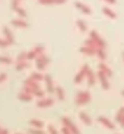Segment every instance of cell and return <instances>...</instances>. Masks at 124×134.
Listing matches in <instances>:
<instances>
[{
	"label": "cell",
	"instance_id": "obj_9",
	"mask_svg": "<svg viewBox=\"0 0 124 134\" xmlns=\"http://www.w3.org/2000/svg\"><path fill=\"white\" fill-rule=\"evenodd\" d=\"M25 86L26 87H30L31 89H33V90H39V86H38V83L35 81H33L32 79H27L25 81Z\"/></svg>",
	"mask_w": 124,
	"mask_h": 134
},
{
	"label": "cell",
	"instance_id": "obj_22",
	"mask_svg": "<svg viewBox=\"0 0 124 134\" xmlns=\"http://www.w3.org/2000/svg\"><path fill=\"white\" fill-rule=\"evenodd\" d=\"M123 116H124V107H122V108L119 109V111L117 113V115H116V121L121 124V121H122V119H123Z\"/></svg>",
	"mask_w": 124,
	"mask_h": 134
},
{
	"label": "cell",
	"instance_id": "obj_11",
	"mask_svg": "<svg viewBox=\"0 0 124 134\" xmlns=\"http://www.w3.org/2000/svg\"><path fill=\"white\" fill-rule=\"evenodd\" d=\"M4 33H5V36H6V41L10 43V45L11 44H13L14 43V39H13V36H12V33H11V31H10V29L7 27V26H5L4 27Z\"/></svg>",
	"mask_w": 124,
	"mask_h": 134
},
{
	"label": "cell",
	"instance_id": "obj_33",
	"mask_svg": "<svg viewBox=\"0 0 124 134\" xmlns=\"http://www.w3.org/2000/svg\"><path fill=\"white\" fill-rule=\"evenodd\" d=\"M33 51H34L35 53H39V55L41 56V52L44 51V48H43V46H37V48H35Z\"/></svg>",
	"mask_w": 124,
	"mask_h": 134
},
{
	"label": "cell",
	"instance_id": "obj_4",
	"mask_svg": "<svg viewBox=\"0 0 124 134\" xmlns=\"http://www.w3.org/2000/svg\"><path fill=\"white\" fill-rule=\"evenodd\" d=\"M89 70H90V68H89V65H88V64H84V65L82 66V70H80V72H79L78 75H77L76 77H75V83H80V82H82V80L84 79V76H86V75H88Z\"/></svg>",
	"mask_w": 124,
	"mask_h": 134
},
{
	"label": "cell",
	"instance_id": "obj_7",
	"mask_svg": "<svg viewBox=\"0 0 124 134\" xmlns=\"http://www.w3.org/2000/svg\"><path fill=\"white\" fill-rule=\"evenodd\" d=\"M99 71H102V72H103L106 77H111V76H112V71L110 70V68L106 65L105 63H101V64H99Z\"/></svg>",
	"mask_w": 124,
	"mask_h": 134
},
{
	"label": "cell",
	"instance_id": "obj_18",
	"mask_svg": "<svg viewBox=\"0 0 124 134\" xmlns=\"http://www.w3.org/2000/svg\"><path fill=\"white\" fill-rule=\"evenodd\" d=\"M75 5H76V7H78V8H80L83 12H85L86 14H90L91 13V10L88 7V6H85V5H83V4H80V3H75Z\"/></svg>",
	"mask_w": 124,
	"mask_h": 134
},
{
	"label": "cell",
	"instance_id": "obj_28",
	"mask_svg": "<svg viewBox=\"0 0 124 134\" xmlns=\"http://www.w3.org/2000/svg\"><path fill=\"white\" fill-rule=\"evenodd\" d=\"M97 56H98L102 61H104V59L106 58V55H105V52H104V49H98V50H97Z\"/></svg>",
	"mask_w": 124,
	"mask_h": 134
},
{
	"label": "cell",
	"instance_id": "obj_12",
	"mask_svg": "<svg viewBox=\"0 0 124 134\" xmlns=\"http://www.w3.org/2000/svg\"><path fill=\"white\" fill-rule=\"evenodd\" d=\"M79 116H80L82 121H83L85 125H89V126H90V125L92 124V120L89 118V115L85 113V111H80V113H79Z\"/></svg>",
	"mask_w": 124,
	"mask_h": 134
},
{
	"label": "cell",
	"instance_id": "obj_15",
	"mask_svg": "<svg viewBox=\"0 0 124 134\" xmlns=\"http://www.w3.org/2000/svg\"><path fill=\"white\" fill-rule=\"evenodd\" d=\"M80 52L86 53V55H89V56H94L95 53H97V51H96V50H94V49H91V48L84 46V48H82V49H80Z\"/></svg>",
	"mask_w": 124,
	"mask_h": 134
},
{
	"label": "cell",
	"instance_id": "obj_32",
	"mask_svg": "<svg viewBox=\"0 0 124 134\" xmlns=\"http://www.w3.org/2000/svg\"><path fill=\"white\" fill-rule=\"evenodd\" d=\"M15 11H17V12L19 13V14H20L21 17H26V12H25V10H23L21 7H18Z\"/></svg>",
	"mask_w": 124,
	"mask_h": 134
},
{
	"label": "cell",
	"instance_id": "obj_42",
	"mask_svg": "<svg viewBox=\"0 0 124 134\" xmlns=\"http://www.w3.org/2000/svg\"><path fill=\"white\" fill-rule=\"evenodd\" d=\"M1 131H3V129H1V128H0V134H1Z\"/></svg>",
	"mask_w": 124,
	"mask_h": 134
},
{
	"label": "cell",
	"instance_id": "obj_24",
	"mask_svg": "<svg viewBox=\"0 0 124 134\" xmlns=\"http://www.w3.org/2000/svg\"><path fill=\"white\" fill-rule=\"evenodd\" d=\"M31 79H32L33 81L38 82V81H40V80H43V79H44V76L41 75V74H38V72H33V74H32V76H31Z\"/></svg>",
	"mask_w": 124,
	"mask_h": 134
},
{
	"label": "cell",
	"instance_id": "obj_14",
	"mask_svg": "<svg viewBox=\"0 0 124 134\" xmlns=\"http://www.w3.org/2000/svg\"><path fill=\"white\" fill-rule=\"evenodd\" d=\"M88 84L90 87H92L95 84V82H96V80H95V74H94V71L92 70H89V72H88Z\"/></svg>",
	"mask_w": 124,
	"mask_h": 134
},
{
	"label": "cell",
	"instance_id": "obj_44",
	"mask_svg": "<svg viewBox=\"0 0 124 134\" xmlns=\"http://www.w3.org/2000/svg\"><path fill=\"white\" fill-rule=\"evenodd\" d=\"M17 134H18V133H17Z\"/></svg>",
	"mask_w": 124,
	"mask_h": 134
},
{
	"label": "cell",
	"instance_id": "obj_25",
	"mask_svg": "<svg viewBox=\"0 0 124 134\" xmlns=\"http://www.w3.org/2000/svg\"><path fill=\"white\" fill-rule=\"evenodd\" d=\"M27 66H28V63H27V62H20V63H18V64H17L15 69H17L18 71H20V70H23V69L27 68Z\"/></svg>",
	"mask_w": 124,
	"mask_h": 134
},
{
	"label": "cell",
	"instance_id": "obj_13",
	"mask_svg": "<svg viewBox=\"0 0 124 134\" xmlns=\"http://www.w3.org/2000/svg\"><path fill=\"white\" fill-rule=\"evenodd\" d=\"M53 104V100L52 99H44L41 101L37 102V106L38 107H48V106H52Z\"/></svg>",
	"mask_w": 124,
	"mask_h": 134
},
{
	"label": "cell",
	"instance_id": "obj_2",
	"mask_svg": "<svg viewBox=\"0 0 124 134\" xmlns=\"http://www.w3.org/2000/svg\"><path fill=\"white\" fill-rule=\"evenodd\" d=\"M90 37H91V39L96 43V45L98 46L99 49H104L106 46V43L102 39L101 37H99L98 33H97L96 31H91V32H90Z\"/></svg>",
	"mask_w": 124,
	"mask_h": 134
},
{
	"label": "cell",
	"instance_id": "obj_17",
	"mask_svg": "<svg viewBox=\"0 0 124 134\" xmlns=\"http://www.w3.org/2000/svg\"><path fill=\"white\" fill-rule=\"evenodd\" d=\"M103 12H104V14L105 15H108L109 18H111V19H116V13L115 12H112L110 8H108V7H103Z\"/></svg>",
	"mask_w": 124,
	"mask_h": 134
},
{
	"label": "cell",
	"instance_id": "obj_3",
	"mask_svg": "<svg viewBox=\"0 0 124 134\" xmlns=\"http://www.w3.org/2000/svg\"><path fill=\"white\" fill-rule=\"evenodd\" d=\"M61 122L64 124V126H65L66 128L70 129V132L72 134H80V132L78 131V128L71 122V120L69 119V118H63V119H61Z\"/></svg>",
	"mask_w": 124,
	"mask_h": 134
},
{
	"label": "cell",
	"instance_id": "obj_21",
	"mask_svg": "<svg viewBox=\"0 0 124 134\" xmlns=\"http://www.w3.org/2000/svg\"><path fill=\"white\" fill-rule=\"evenodd\" d=\"M30 124L32 125V126H34L35 128H41V127H44V122L38 121V120H31Z\"/></svg>",
	"mask_w": 124,
	"mask_h": 134
},
{
	"label": "cell",
	"instance_id": "obj_10",
	"mask_svg": "<svg viewBox=\"0 0 124 134\" xmlns=\"http://www.w3.org/2000/svg\"><path fill=\"white\" fill-rule=\"evenodd\" d=\"M45 81H46V88H47V91L48 93H53V91H54V88H53V82H52V79H51L50 75L45 76Z\"/></svg>",
	"mask_w": 124,
	"mask_h": 134
},
{
	"label": "cell",
	"instance_id": "obj_41",
	"mask_svg": "<svg viewBox=\"0 0 124 134\" xmlns=\"http://www.w3.org/2000/svg\"><path fill=\"white\" fill-rule=\"evenodd\" d=\"M122 95H123V96H124V90H123V91H122Z\"/></svg>",
	"mask_w": 124,
	"mask_h": 134
},
{
	"label": "cell",
	"instance_id": "obj_16",
	"mask_svg": "<svg viewBox=\"0 0 124 134\" xmlns=\"http://www.w3.org/2000/svg\"><path fill=\"white\" fill-rule=\"evenodd\" d=\"M64 0H40L39 4H44V5H51V4H64Z\"/></svg>",
	"mask_w": 124,
	"mask_h": 134
},
{
	"label": "cell",
	"instance_id": "obj_27",
	"mask_svg": "<svg viewBox=\"0 0 124 134\" xmlns=\"http://www.w3.org/2000/svg\"><path fill=\"white\" fill-rule=\"evenodd\" d=\"M77 25H78V27L80 29V31H83V32H85V31L88 30V26H86V24L84 23L83 20H78L77 21Z\"/></svg>",
	"mask_w": 124,
	"mask_h": 134
},
{
	"label": "cell",
	"instance_id": "obj_20",
	"mask_svg": "<svg viewBox=\"0 0 124 134\" xmlns=\"http://www.w3.org/2000/svg\"><path fill=\"white\" fill-rule=\"evenodd\" d=\"M18 99H20V100H23V101H31V95L30 94H26V93H20L19 95H18Z\"/></svg>",
	"mask_w": 124,
	"mask_h": 134
},
{
	"label": "cell",
	"instance_id": "obj_1",
	"mask_svg": "<svg viewBox=\"0 0 124 134\" xmlns=\"http://www.w3.org/2000/svg\"><path fill=\"white\" fill-rule=\"evenodd\" d=\"M90 99H91V96H90V93H89V91H79L76 95L75 102H76V104L82 106V104L88 103V102L90 101Z\"/></svg>",
	"mask_w": 124,
	"mask_h": 134
},
{
	"label": "cell",
	"instance_id": "obj_8",
	"mask_svg": "<svg viewBox=\"0 0 124 134\" xmlns=\"http://www.w3.org/2000/svg\"><path fill=\"white\" fill-rule=\"evenodd\" d=\"M98 121L102 122L104 126H106L108 128H110V129H114V128H115V125L112 124V122L110 121L109 119H106V118H104V116H99V118H98Z\"/></svg>",
	"mask_w": 124,
	"mask_h": 134
},
{
	"label": "cell",
	"instance_id": "obj_26",
	"mask_svg": "<svg viewBox=\"0 0 124 134\" xmlns=\"http://www.w3.org/2000/svg\"><path fill=\"white\" fill-rule=\"evenodd\" d=\"M26 59H27V53H26V52H21L20 55L17 57L18 63H20V62H25Z\"/></svg>",
	"mask_w": 124,
	"mask_h": 134
},
{
	"label": "cell",
	"instance_id": "obj_35",
	"mask_svg": "<svg viewBox=\"0 0 124 134\" xmlns=\"http://www.w3.org/2000/svg\"><path fill=\"white\" fill-rule=\"evenodd\" d=\"M10 45L7 41H3V39H0V46H3V48H6V46Z\"/></svg>",
	"mask_w": 124,
	"mask_h": 134
},
{
	"label": "cell",
	"instance_id": "obj_34",
	"mask_svg": "<svg viewBox=\"0 0 124 134\" xmlns=\"http://www.w3.org/2000/svg\"><path fill=\"white\" fill-rule=\"evenodd\" d=\"M47 129H48V132H50L51 134H58V132H57L56 129H54V127H53L52 125H50V126L47 127Z\"/></svg>",
	"mask_w": 124,
	"mask_h": 134
},
{
	"label": "cell",
	"instance_id": "obj_5",
	"mask_svg": "<svg viewBox=\"0 0 124 134\" xmlns=\"http://www.w3.org/2000/svg\"><path fill=\"white\" fill-rule=\"evenodd\" d=\"M48 62H50V61H48L47 57H46V56H44V55H41V56H39L38 58H37L35 64H37V68H38V69H44L46 64H48Z\"/></svg>",
	"mask_w": 124,
	"mask_h": 134
},
{
	"label": "cell",
	"instance_id": "obj_19",
	"mask_svg": "<svg viewBox=\"0 0 124 134\" xmlns=\"http://www.w3.org/2000/svg\"><path fill=\"white\" fill-rule=\"evenodd\" d=\"M12 24L14 26H19V27H27V23L24 20H18V19H14L12 20Z\"/></svg>",
	"mask_w": 124,
	"mask_h": 134
},
{
	"label": "cell",
	"instance_id": "obj_30",
	"mask_svg": "<svg viewBox=\"0 0 124 134\" xmlns=\"http://www.w3.org/2000/svg\"><path fill=\"white\" fill-rule=\"evenodd\" d=\"M33 95H34V96L40 97V99H43V97H44V91H41L40 89H39V90H35L34 93H33Z\"/></svg>",
	"mask_w": 124,
	"mask_h": 134
},
{
	"label": "cell",
	"instance_id": "obj_6",
	"mask_svg": "<svg viewBox=\"0 0 124 134\" xmlns=\"http://www.w3.org/2000/svg\"><path fill=\"white\" fill-rule=\"evenodd\" d=\"M98 77H99V81H101L103 89L108 90V89L110 88V84H109V81H108V77H106V76L104 75L102 71H98Z\"/></svg>",
	"mask_w": 124,
	"mask_h": 134
},
{
	"label": "cell",
	"instance_id": "obj_43",
	"mask_svg": "<svg viewBox=\"0 0 124 134\" xmlns=\"http://www.w3.org/2000/svg\"><path fill=\"white\" fill-rule=\"evenodd\" d=\"M123 58H124V52H123Z\"/></svg>",
	"mask_w": 124,
	"mask_h": 134
},
{
	"label": "cell",
	"instance_id": "obj_37",
	"mask_svg": "<svg viewBox=\"0 0 124 134\" xmlns=\"http://www.w3.org/2000/svg\"><path fill=\"white\" fill-rule=\"evenodd\" d=\"M6 79H7V75H6V74H0V83L4 82Z\"/></svg>",
	"mask_w": 124,
	"mask_h": 134
},
{
	"label": "cell",
	"instance_id": "obj_38",
	"mask_svg": "<svg viewBox=\"0 0 124 134\" xmlns=\"http://www.w3.org/2000/svg\"><path fill=\"white\" fill-rule=\"evenodd\" d=\"M61 132H63V134H72L70 132V129L66 128V127H63V129H61Z\"/></svg>",
	"mask_w": 124,
	"mask_h": 134
},
{
	"label": "cell",
	"instance_id": "obj_36",
	"mask_svg": "<svg viewBox=\"0 0 124 134\" xmlns=\"http://www.w3.org/2000/svg\"><path fill=\"white\" fill-rule=\"evenodd\" d=\"M35 55H37V53H35L34 51H31L30 53H27V59H33L35 57Z\"/></svg>",
	"mask_w": 124,
	"mask_h": 134
},
{
	"label": "cell",
	"instance_id": "obj_23",
	"mask_svg": "<svg viewBox=\"0 0 124 134\" xmlns=\"http://www.w3.org/2000/svg\"><path fill=\"white\" fill-rule=\"evenodd\" d=\"M56 93H57V95H58V99L60 100V101H63L64 100V90H63V88H61V87H57Z\"/></svg>",
	"mask_w": 124,
	"mask_h": 134
},
{
	"label": "cell",
	"instance_id": "obj_29",
	"mask_svg": "<svg viewBox=\"0 0 124 134\" xmlns=\"http://www.w3.org/2000/svg\"><path fill=\"white\" fill-rule=\"evenodd\" d=\"M0 63H4V64H11V63H12V59L8 58V57H3V56H0Z\"/></svg>",
	"mask_w": 124,
	"mask_h": 134
},
{
	"label": "cell",
	"instance_id": "obj_39",
	"mask_svg": "<svg viewBox=\"0 0 124 134\" xmlns=\"http://www.w3.org/2000/svg\"><path fill=\"white\" fill-rule=\"evenodd\" d=\"M1 134H8V131L7 129H3V131H1Z\"/></svg>",
	"mask_w": 124,
	"mask_h": 134
},
{
	"label": "cell",
	"instance_id": "obj_31",
	"mask_svg": "<svg viewBox=\"0 0 124 134\" xmlns=\"http://www.w3.org/2000/svg\"><path fill=\"white\" fill-rule=\"evenodd\" d=\"M28 133L30 134H45V132L40 131V129H37V131H34V129H30Z\"/></svg>",
	"mask_w": 124,
	"mask_h": 134
},
{
	"label": "cell",
	"instance_id": "obj_40",
	"mask_svg": "<svg viewBox=\"0 0 124 134\" xmlns=\"http://www.w3.org/2000/svg\"><path fill=\"white\" fill-rule=\"evenodd\" d=\"M121 126L124 127V116H123V119H122V121H121Z\"/></svg>",
	"mask_w": 124,
	"mask_h": 134
}]
</instances>
